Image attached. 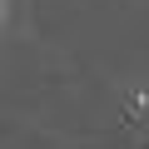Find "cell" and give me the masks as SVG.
I'll list each match as a JSON object with an SVG mask.
<instances>
[{
    "label": "cell",
    "instance_id": "6da1fadb",
    "mask_svg": "<svg viewBox=\"0 0 149 149\" xmlns=\"http://www.w3.org/2000/svg\"><path fill=\"white\" fill-rule=\"evenodd\" d=\"M5 20H10V0H0V30H5Z\"/></svg>",
    "mask_w": 149,
    "mask_h": 149
}]
</instances>
